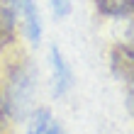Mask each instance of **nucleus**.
<instances>
[{
    "instance_id": "6e6552de",
    "label": "nucleus",
    "mask_w": 134,
    "mask_h": 134,
    "mask_svg": "<svg viewBox=\"0 0 134 134\" xmlns=\"http://www.w3.org/2000/svg\"><path fill=\"white\" fill-rule=\"evenodd\" d=\"M54 12H56V17H66L71 12V0H49Z\"/></svg>"
},
{
    "instance_id": "f257e3e1",
    "label": "nucleus",
    "mask_w": 134,
    "mask_h": 134,
    "mask_svg": "<svg viewBox=\"0 0 134 134\" xmlns=\"http://www.w3.org/2000/svg\"><path fill=\"white\" fill-rule=\"evenodd\" d=\"M34 90H37V76L29 64H20L10 73L5 88V100H7V112L12 120H27L34 105Z\"/></svg>"
},
{
    "instance_id": "7ed1b4c3",
    "label": "nucleus",
    "mask_w": 134,
    "mask_h": 134,
    "mask_svg": "<svg viewBox=\"0 0 134 134\" xmlns=\"http://www.w3.org/2000/svg\"><path fill=\"white\" fill-rule=\"evenodd\" d=\"M112 71L122 81L134 85V49L127 44H117L112 49Z\"/></svg>"
},
{
    "instance_id": "9d476101",
    "label": "nucleus",
    "mask_w": 134,
    "mask_h": 134,
    "mask_svg": "<svg viewBox=\"0 0 134 134\" xmlns=\"http://www.w3.org/2000/svg\"><path fill=\"white\" fill-rule=\"evenodd\" d=\"M124 39H127L124 44H127V46H132V49H134V17L129 20V25H127V32H124Z\"/></svg>"
},
{
    "instance_id": "f8f14e48",
    "label": "nucleus",
    "mask_w": 134,
    "mask_h": 134,
    "mask_svg": "<svg viewBox=\"0 0 134 134\" xmlns=\"http://www.w3.org/2000/svg\"><path fill=\"white\" fill-rule=\"evenodd\" d=\"M129 107H132V112H134V85H129Z\"/></svg>"
},
{
    "instance_id": "9b49d317",
    "label": "nucleus",
    "mask_w": 134,
    "mask_h": 134,
    "mask_svg": "<svg viewBox=\"0 0 134 134\" xmlns=\"http://www.w3.org/2000/svg\"><path fill=\"white\" fill-rule=\"evenodd\" d=\"M46 134H64V129H61V124L51 122V127H49V132H46Z\"/></svg>"
},
{
    "instance_id": "0eeeda50",
    "label": "nucleus",
    "mask_w": 134,
    "mask_h": 134,
    "mask_svg": "<svg viewBox=\"0 0 134 134\" xmlns=\"http://www.w3.org/2000/svg\"><path fill=\"white\" fill-rule=\"evenodd\" d=\"M51 112L46 107H37L27 117V134H46L51 127Z\"/></svg>"
},
{
    "instance_id": "39448f33",
    "label": "nucleus",
    "mask_w": 134,
    "mask_h": 134,
    "mask_svg": "<svg viewBox=\"0 0 134 134\" xmlns=\"http://www.w3.org/2000/svg\"><path fill=\"white\" fill-rule=\"evenodd\" d=\"M15 5L12 0H0V49L15 42Z\"/></svg>"
},
{
    "instance_id": "f03ea898",
    "label": "nucleus",
    "mask_w": 134,
    "mask_h": 134,
    "mask_svg": "<svg viewBox=\"0 0 134 134\" xmlns=\"http://www.w3.org/2000/svg\"><path fill=\"white\" fill-rule=\"evenodd\" d=\"M49 61H51V81H54V95L61 98L66 95L73 85V73L66 64V59L61 56L59 46H51L49 49Z\"/></svg>"
},
{
    "instance_id": "423d86ee",
    "label": "nucleus",
    "mask_w": 134,
    "mask_h": 134,
    "mask_svg": "<svg viewBox=\"0 0 134 134\" xmlns=\"http://www.w3.org/2000/svg\"><path fill=\"white\" fill-rule=\"evenodd\" d=\"M95 7L105 17H127L134 12V0H95Z\"/></svg>"
},
{
    "instance_id": "1a4fd4ad",
    "label": "nucleus",
    "mask_w": 134,
    "mask_h": 134,
    "mask_svg": "<svg viewBox=\"0 0 134 134\" xmlns=\"http://www.w3.org/2000/svg\"><path fill=\"white\" fill-rule=\"evenodd\" d=\"M7 117H10V112H7V100H5V93L0 90V132L5 129V122Z\"/></svg>"
},
{
    "instance_id": "20e7f679",
    "label": "nucleus",
    "mask_w": 134,
    "mask_h": 134,
    "mask_svg": "<svg viewBox=\"0 0 134 134\" xmlns=\"http://www.w3.org/2000/svg\"><path fill=\"white\" fill-rule=\"evenodd\" d=\"M20 12L25 22V34L32 44H39L42 39V17L37 10V0H20Z\"/></svg>"
}]
</instances>
